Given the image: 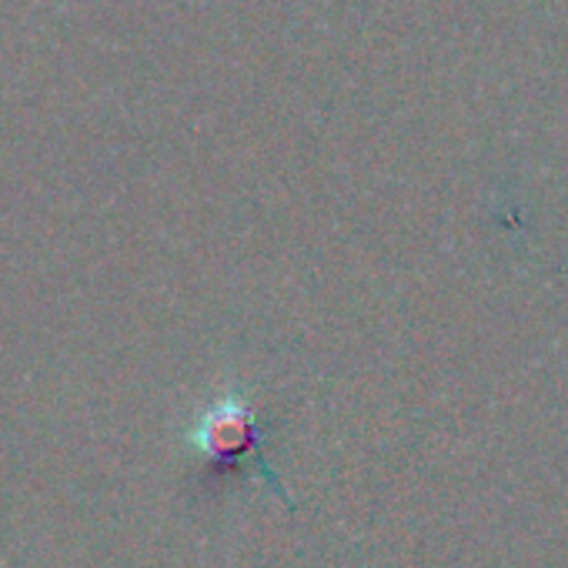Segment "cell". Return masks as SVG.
I'll return each mask as SVG.
<instances>
[{"instance_id":"1","label":"cell","mask_w":568,"mask_h":568,"mask_svg":"<svg viewBox=\"0 0 568 568\" xmlns=\"http://www.w3.org/2000/svg\"><path fill=\"white\" fill-rule=\"evenodd\" d=\"M247 412L237 405V402H227V405H217L201 432H197V442L204 452L211 455H224V452H237L241 445H247Z\"/></svg>"}]
</instances>
